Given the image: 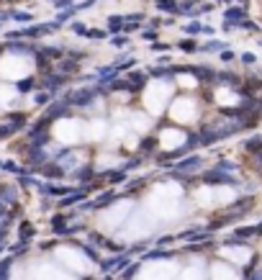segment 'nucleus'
Instances as JSON below:
<instances>
[{
    "label": "nucleus",
    "mask_w": 262,
    "mask_h": 280,
    "mask_svg": "<svg viewBox=\"0 0 262 280\" xmlns=\"http://www.w3.org/2000/svg\"><path fill=\"white\" fill-rule=\"evenodd\" d=\"M170 95V88L165 82H149V88L144 93V105L152 113H160L165 108V98Z\"/></svg>",
    "instance_id": "f257e3e1"
},
{
    "label": "nucleus",
    "mask_w": 262,
    "mask_h": 280,
    "mask_svg": "<svg viewBox=\"0 0 262 280\" xmlns=\"http://www.w3.org/2000/svg\"><path fill=\"white\" fill-rule=\"evenodd\" d=\"M134 126L139 128V131H147V128H149V118L147 116H134Z\"/></svg>",
    "instance_id": "9d476101"
},
{
    "label": "nucleus",
    "mask_w": 262,
    "mask_h": 280,
    "mask_svg": "<svg viewBox=\"0 0 262 280\" xmlns=\"http://www.w3.org/2000/svg\"><path fill=\"white\" fill-rule=\"evenodd\" d=\"M103 134H105V126H103L100 121H95V123H93V136H103Z\"/></svg>",
    "instance_id": "f8f14e48"
},
{
    "label": "nucleus",
    "mask_w": 262,
    "mask_h": 280,
    "mask_svg": "<svg viewBox=\"0 0 262 280\" xmlns=\"http://www.w3.org/2000/svg\"><path fill=\"white\" fill-rule=\"evenodd\" d=\"M29 70H31V64H29V62H11V57H8V59H3V64H0V75L8 77V80H18V77H24Z\"/></svg>",
    "instance_id": "39448f33"
},
{
    "label": "nucleus",
    "mask_w": 262,
    "mask_h": 280,
    "mask_svg": "<svg viewBox=\"0 0 262 280\" xmlns=\"http://www.w3.org/2000/svg\"><path fill=\"white\" fill-rule=\"evenodd\" d=\"M128 208H131V203H128V201L116 203L113 208H108V211H103V213H100V224H103L105 229H113V226L123 224V219H126Z\"/></svg>",
    "instance_id": "20e7f679"
},
{
    "label": "nucleus",
    "mask_w": 262,
    "mask_h": 280,
    "mask_svg": "<svg viewBox=\"0 0 262 280\" xmlns=\"http://www.w3.org/2000/svg\"><path fill=\"white\" fill-rule=\"evenodd\" d=\"M259 162H262V157H259Z\"/></svg>",
    "instance_id": "4468645a"
},
{
    "label": "nucleus",
    "mask_w": 262,
    "mask_h": 280,
    "mask_svg": "<svg viewBox=\"0 0 262 280\" xmlns=\"http://www.w3.org/2000/svg\"><path fill=\"white\" fill-rule=\"evenodd\" d=\"M0 98H3V103H11V100L16 98V93H13L11 88H0Z\"/></svg>",
    "instance_id": "9b49d317"
},
{
    "label": "nucleus",
    "mask_w": 262,
    "mask_h": 280,
    "mask_svg": "<svg viewBox=\"0 0 262 280\" xmlns=\"http://www.w3.org/2000/svg\"><path fill=\"white\" fill-rule=\"evenodd\" d=\"M54 136L62 142V144H75L80 136H82V126L77 123V121H59L57 126H54Z\"/></svg>",
    "instance_id": "7ed1b4c3"
},
{
    "label": "nucleus",
    "mask_w": 262,
    "mask_h": 280,
    "mask_svg": "<svg viewBox=\"0 0 262 280\" xmlns=\"http://www.w3.org/2000/svg\"><path fill=\"white\" fill-rule=\"evenodd\" d=\"M41 280H70V277H67V275H62V272H57V270L44 267V270H41Z\"/></svg>",
    "instance_id": "1a4fd4ad"
},
{
    "label": "nucleus",
    "mask_w": 262,
    "mask_h": 280,
    "mask_svg": "<svg viewBox=\"0 0 262 280\" xmlns=\"http://www.w3.org/2000/svg\"><path fill=\"white\" fill-rule=\"evenodd\" d=\"M172 116L175 118H193V103L190 100H178L175 103V108H172Z\"/></svg>",
    "instance_id": "6e6552de"
},
{
    "label": "nucleus",
    "mask_w": 262,
    "mask_h": 280,
    "mask_svg": "<svg viewBox=\"0 0 262 280\" xmlns=\"http://www.w3.org/2000/svg\"><path fill=\"white\" fill-rule=\"evenodd\" d=\"M57 257L67 265V267H72V270H80V272H87L90 270V260L82 254V252H77V249H72V247H62V249H57Z\"/></svg>",
    "instance_id": "f03ea898"
},
{
    "label": "nucleus",
    "mask_w": 262,
    "mask_h": 280,
    "mask_svg": "<svg viewBox=\"0 0 262 280\" xmlns=\"http://www.w3.org/2000/svg\"><path fill=\"white\" fill-rule=\"evenodd\" d=\"M247 147H249V149H259V147H262V139H252Z\"/></svg>",
    "instance_id": "ddd939ff"
},
{
    "label": "nucleus",
    "mask_w": 262,
    "mask_h": 280,
    "mask_svg": "<svg viewBox=\"0 0 262 280\" xmlns=\"http://www.w3.org/2000/svg\"><path fill=\"white\" fill-rule=\"evenodd\" d=\"M149 231H152L149 219H147V216H137L134 221H131V229H126V231H123V236H126V239H137L139 234H142V236H147Z\"/></svg>",
    "instance_id": "423d86ee"
},
{
    "label": "nucleus",
    "mask_w": 262,
    "mask_h": 280,
    "mask_svg": "<svg viewBox=\"0 0 262 280\" xmlns=\"http://www.w3.org/2000/svg\"><path fill=\"white\" fill-rule=\"evenodd\" d=\"M183 142H185V136L180 131H170V128H167V131H162V136H160V144L165 149H175V147H180Z\"/></svg>",
    "instance_id": "0eeeda50"
}]
</instances>
